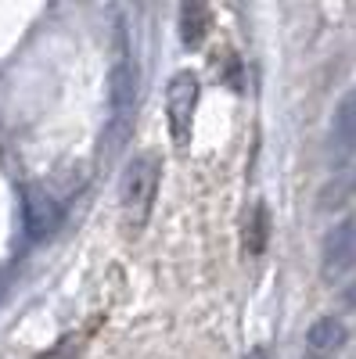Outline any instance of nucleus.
<instances>
[{"mask_svg":"<svg viewBox=\"0 0 356 359\" xmlns=\"http://www.w3.org/2000/svg\"><path fill=\"white\" fill-rule=\"evenodd\" d=\"M0 298H4V280H0Z\"/></svg>","mask_w":356,"mask_h":359,"instance_id":"nucleus-13","label":"nucleus"},{"mask_svg":"<svg viewBox=\"0 0 356 359\" xmlns=\"http://www.w3.org/2000/svg\"><path fill=\"white\" fill-rule=\"evenodd\" d=\"M342 306H345V309H356V280L342 291Z\"/></svg>","mask_w":356,"mask_h":359,"instance_id":"nucleus-11","label":"nucleus"},{"mask_svg":"<svg viewBox=\"0 0 356 359\" xmlns=\"http://www.w3.org/2000/svg\"><path fill=\"white\" fill-rule=\"evenodd\" d=\"M65 205H69V191H54L51 180H40V184H29L22 194V223L25 233L33 241H44L47 233L58 230L65 216Z\"/></svg>","mask_w":356,"mask_h":359,"instance_id":"nucleus-2","label":"nucleus"},{"mask_svg":"<svg viewBox=\"0 0 356 359\" xmlns=\"http://www.w3.org/2000/svg\"><path fill=\"white\" fill-rule=\"evenodd\" d=\"M209 22H213V11L209 4H184L180 8V40L184 47H198L205 40V33H209Z\"/></svg>","mask_w":356,"mask_h":359,"instance_id":"nucleus-8","label":"nucleus"},{"mask_svg":"<svg viewBox=\"0 0 356 359\" xmlns=\"http://www.w3.org/2000/svg\"><path fill=\"white\" fill-rule=\"evenodd\" d=\"M198 108V76L195 72H176L166 86V118L176 147H187L191 140V123Z\"/></svg>","mask_w":356,"mask_h":359,"instance_id":"nucleus-3","label":"nucleus"},{"mask_svg":"<svg viewBox=\"0 0 356 359\" xmlns=\"http://www.w3.org/2000/svg\"><path fill=\"white\" fill-rule=\"evenodd\" d=\"M137 104V69L130 62H123L112 72V111H115V123L123 126L130 111Z\"/></svg>","mask_w":356,"mask_h":359,"instance_id":"nucleus-7","label":"nucleus"},{"mask_svg":"<svg viewBox=\"0 0 356 359\" xmlns=\"http://www.w3.org/2000/svg\"><path fill=\"white\" fill-rule=\"evenodd\" d=\"M356 273V223L345 219L328 230L320 248V277L328 284H342Z\"/></svg>","mask_w":356,"mask_h":359,"instance_id":"nucleus-4","label":"nucleus"},{"mask_svg":"<svg viewBox=\"0 0 356 359\" xmlns=\"http://www.w3.org/2000/svg\"><path fill=\"white\" fill-rule=\"evenodd\" d=\"M245 359H270V355H266V348H252Z\"/></svg>","mask_w":356,"mask_h":359,"instance_id":"nucleus-12","label":"nucleus"},{"mask_svg":"<svg viewBox=\"0 0 356 359\" xmlns=\"http://www.w3.org/2000/svg\"><path fill=\"white\" fill-rule=\"evenodd\" d=\"M328 151H331V162H335V165L349 162V155L356 151V94H349V97L338 104V111H335Z\"/></svg>","mask_w":356,"mask_h":359,"instance_id":"nucleus-5","label":"nucleus"},{"mask_svg":"<svg viewBox=\"0 0 356 359\" xmlns=\"http://www.w3.org/2000/svg\"><path fill=\"white\" fill-rule=\"evenodd\" d=\"M155 194H159V158L140 155L126 165L123 184H119V208H123V223L130 230H140L147 223Z\"/></svg>","mask_w":356,"mask_h":359,"instance_id":"nucleus-1","label":"nucleus"},{"mask_svg":"<svg viewBox=\"0 0 356 359\" xmlns=\"http://www.w3.org/2000/svg\"><path fill=\"white\" fill-rule=\"evenodd\" d=\"M40 359H79V338L76 334H65L54 348H47Z\"/></svg>","mask_w":356,"mask_h":359,"instance_id":"nucleus-10","label":"nucleus"},{"mask_svg":"<svg viewBox=\"0 0 356 359\" xmlns=\"http://www.w3.org/2000/svg\"><path fill=\"white\" fill-rule=\"evenodd\" d=\"M345 345V323L338 316H320L306 334V359H331Z\"/></svg>","mask_w":356,"mask_h":359,"instance_id":"nucleus-6","label":"nucleus"},{"mask_svg":"<svg viewBox=\"0 0 356 359\" xmlns=\"http://www.w3.org/2000/svg\"><path fill=\"white\" fill-rule=\"evenodd\" d=\"M263 248H266V205H256L249 216V226H245V252L259 255Z\"/></svg>","mask_w":356,"mask_h":359,"instance_id":"nucleus-9","label":"nucleus"}]
</instances>
